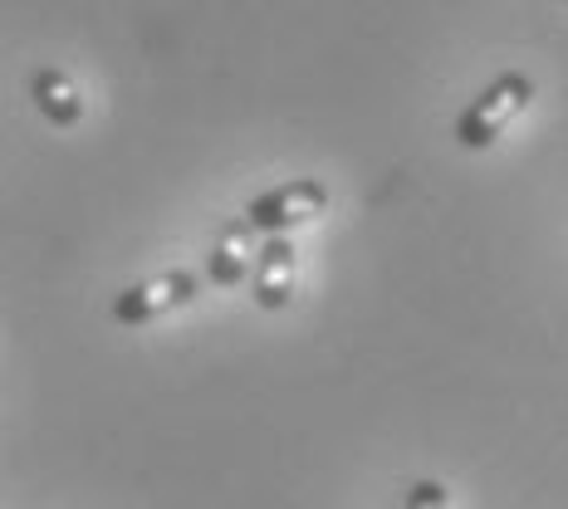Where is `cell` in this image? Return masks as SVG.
Returning a JSON list of instances; mask_svg holds the SVG:
<instances>
[{
	"label": "cell",
	"instance_id": "1",
	"mask_svg": "<svg viewBox=\"0 0 568 509\" xmlns=\"http://www.w3.org/2000/svg\"><path fill=\"white\" fill-rule=\"evenodd\" d=\"M529 103H535V79L519 74V69H505V74H495L490 84H485L476 99L460 109L452 138L466 152H485V147H495V142H500V133L529 109Z\"/></svg>",
	"mask_w": 568,
	"mask_h": 509
},
{
	"label": "cell",
	"instance_id": "2",
	"mask_svg": "<svg viewBox=\"0 0 568 509\" xmlns=\"http://www.w3.org/2000/svg\"><path fill=\"white\" fill-rule=\"evenodd\" d=\"M324 211H328V186L314 182V176H290V182L251 196L245 221L260 235H294L300 226H314Z\"/></svg>",
	"mask_w": 568,
	"mask_h": 509
},
{
	"label": "cell",
	"instance_id": "3",
	"mask_svg": "<svg viewBox=\"0 0 568 509\" xmlns=\"http://www.w3.org/2000/svg\"><path fill=\"white\" fill-rule=\"evenodd\" d=\"M196 289H201V279L192 275V269H162V275H152L142 284H128L123 294H113V324H123V328L158 324L162 314L192 304Z\"/></svg>",
	"mask_w": 568,
	"mask_h": 509
},
{
	"label": "cell",
	"instance_id": "4",
	"mask_svg": "<svg viewBox=\"0 0 568 509\" xmlns=\"http://www.w3.org/2000/svg\"><path fill=\"white\" fill-rule=\"evenodd\" d=\"M294 284H300V251H294V241L290 235H265L260 241V259H255V279H251L255 309H265V314L290 309Z\"/></svg>",
	"mask_w": 568,
	"mask_h": 509
},
{
	"label": "cell",
	"instance_id": "5",
	"mask_svg": "<svg viewBox=\"0 0 568 509\" xmlns=\"http://www.w3.org/2000/svg\"><path fill=\"white\" fill-rule=\"evenodd\" d=\"M255 235L260 231L245 216H235L221 226L216 245H211V255H206V279L216 284V289H235V284L255 279V259H260Z\"/></svg>",
	"mask_w": 568,
	"mask_h": 509
},
{
	"label": "cell",
	"instance_id": "6",
	"mask_svg": "<svg viewBox=\"0 0 568 509\" xmlns=\"http://www.w3.org/2000/svg\"><path fill=\"white\" fill-rule=\"evenodd\" d=\"M30 99L44 123L54 128H79L84 123V93L64 74V69H34L30 74Z\"/></svg>",
	"mask_w": 568,
	"mask_h": 509
},
{
	"label": "cell",
	"instance_id": "7",
	"mask_svg": "<svg viewBox=\"0 0 568 509\" xmlns=\"http://www.w3.org/2000/svg\"><path fill=\"white\" fill-rule=\"evenodd\" d=\"M402 509H452V490L442 480H417L407 490V505Z\"/></svg>",
	"mask_w": 568,
	"mask_h": 509
}]
</instances>
